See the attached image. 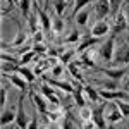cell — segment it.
<instances>
[{
	"label": "cell",
	"instance_id": "d6986e66",
	"mask_svg": "<svg viewBox=\"0 0 129 129\" xmlns=\"http://www.w3.org/2000/svg\"><path fill=\"white\" fill-rule=\"evenodd\" d=\"M16 117H17V114H14L12 110H4V112H2V120H0L2 127H5L7 124L14 122V120H16Z\"/></svg>",
	"mask_w": 129,
	"mask_h": 129
},
{
	"label": "cell",
	"instance_id": "44dd1931",
	"mask_svg": "<svg viewBox=\"0 0 129 129\" xmlns=\"http://www.w3.org/2000/svg\"><path fill=\"white\" fill-rule=\"evenodd\" d=\"M122 117H124V115L120 114L119 107H117V105H114V110L110 112V115H107V122H109V124H114V122H117V120H120Z\"/></svg>",
	"mask_w": 129,
	"mask_h": 129
},
{
	"label": "cell",
	"instance_id": "5bb4252c",
	"mask_svg": "<svg viewBox=\"0 0 129 129\" xmlns=\"http://www.w3.org/2000/svg\"><path fill=\"white\" fill-rule=\"evenodd\" d=\"M36 14H38V17H40V21H41V26H43V31H47L48 33L50 29H52V22H50V16L45 12L43 9H40L38 5H36Z\"/></svg>",
	"mask_w": 129,
	"mask_h": 129
},
{
	"label": "cell",
	"instance_id": "f6af8a7d",
	"mask_svg": "<svg viewBox=\"0 0 129 129\" xmlns=\"http://www.w3.org/2000/svg\"><path fill=\"white\" fill-rule=\"evenodd\" d=\"M16 129H21V127H16Z\"/></svg>",
	"mask_w": 129,
	"mask_h": 129
},
{
	"label": "cell",
	"instance_id": "f35d334b",
	"mask_svg": "<svg viewBox=\"0 0 129 129\" xmlns=\"http://www.w3.org/2000/svg\"><path fill=\"white\" fill-rule=\"evenodd\" d=\"M93 127H95V122H93V120H84L81 129H93Z\"/></svg>",
	"mask_w": 129,
	"mask_h": 129
},
{
	"label": "cell",
	"instance_id": "d6a6232c",
	"mask_svg": "<svg viewBox=\"0 0 129 129\" xmlns=\"http://www.w3.org/2000/svg\"><path fill=\"white\" fill-rule=\"evenodd\" d=\"M2 60H4V62H12V64H17V66H21V64H19V60L16 59L14 55H7L5 52L2 53Z\"/></svg>",
	"mask_w": 129,
	"mask_h": 129
},
{
	"label": "cell",
	"instance_id": "7c38bea8",
	"mask_svg": "<svg viewBox=\"0 0 129 129\" xmlns=\"http://www.w3.org/2000/svg\"><path fill=\"white\" fill-rule=\"evenodd\" d=\"M100 41V38H93V36H83V41L81 43H78V48H76V52L78 53H84L88 48H91L93 45H96Z\"/></svg>",
	"mask_w": 129,
	"mask_h": 129
},
{
	"label": "cell",
	"instance_id": "277c9868",
	"mask_svg": "<svg viewBox=\"0 0 129 129\" xmlns=\"http://www.w3.org/2000/svg\"><path fill=\"white\" fill-rule=\"evenodd\" d=\"M114 45H115V35H110V38L102 47V57L105 62H112L114 60Z\"/></svg>",
	"mask_w": 129,
	"mask_h": 129
},
{
	"label": "cell",
	"instance_id": "4316f807",
	"mask_svg": "<svg viewBox=\"0 0 129 129\" xmlns=\"http://www.w3.org/2000/svg\"><path fill=\"white\" fill-rule=\"evenodd\" d=\"M115 105L119 107L120 114H122L124 117H129V103H127V102H122V100H117V102H115Z\"/></svg>",
	"mask_w": 129,
	"mask_h": 129
},
{
	"label": "cell",
	"instance_id": "7a4b0ae2",
	"mask_svg": "<svg viewBox=\"0 0 129 129\" xmlns=\"http://www.w3.org/2000/svg\"><path fill=\"white\" fill-rule=\"evenodd\" d=\"M110 102H102V103H98V105H93L91 107V110H93V115H91V120L95 122V126L98 129H105L107 126H105V119H103V110H105V107L109 105Z\"/></svg>",
	"mask_w": 129,
	"mask_h": 129
},
{
	"label": "cell",
	"instance_id": "83f0119b",
	"mask_svg": "<svg viewBox=\"0 0 129 129\" xmlns=\"http://www.w3.org/2000/svg\"><path fill=\"white\" fill-rule=\"evenodd\" d=\"M109 2H110V14L117 16L120 10V5H122V0H109Z\"/></svg>",
	"mask_w": 129,
	"mask_h": 129
},
{
	"label": "cell",
	"instance_id": "bcb514c9",
	"mask_svg": "<svg viewBox=\"0 0 129 129\" xmlns=\"http://www.w3.org/2000/svg\"><path fill=\"white\" fill-rule=\"evenodd\" d=\"M40 129H43V127H41V126H40Z\"/></svg>",
	"mask_w": 129,
	"mask_h": 129
},
{
	"label": "cell",
	"instance_id": "b9f144b4",
	"mask_svg": "<svg viewBox=\"0 0 129 129\" xmlns=\"http://www.w3.org/2000/svg\"><path fill=\"white\" fill-rule=\"evenodd\" d=\"M50 7V0H45V9H48Z\"/></svg>",
	"mask_w": 129,
	"mask_h": 129
},
{
	"label": "cell",
	"instance_id": "7dc6e473",
	"mask_svg": "<svg viewBox=\"0 0 129 129\" xmlns=\"http://www.w3.org/2000/svg\"><path fill=\"white\" fill-rule=\"evenodd\" d=\"M109 129H112V127H109Z\"/></svg>",
	"mask_w": 129,
	"mask_h": 129
},
{
	"label": "cell",
	"instance_id": "5b68a950",
	"mask_svg": "<svg viewBox=\"0 0 129 129\" xmlns=\"http://www.w3.org/2000/svg\"><path fill=\"white\" fill-rule=\"evenodd\" d=\"M95 16L98 21H103V17H107L110 14V2L109 0H98L95 5Z\"/></svg>",
	"mask_w": 129,
	"mask_h": 129
},
{
	"label": "cell",
	"instance_id": "8d00e7d4",
	"mask_svg": "<svg viewBox=\"0 0 129 129\" xmlns=\"http://www.w3.org/2000/svg\"><path fill=\"white\" fill-rule=\"evenodd\" d=\"M28 129H40V126H38V115H35V117L31 119L29 127H28Z\"/></svg>",
	"mask_w": 129,
	"mask_h": 129
},
{
	"label": "cell",
	"instance_id": "9a60e30c",
	"mask_svg": "<svg viewBox=\"0 0 129 129\" xmlns=\"http://www.w3.org/2000/svg\"><path fill=\"white\" fill-rule=\"evenodd\" d=\"M81 66H83V62H81V60H72L71 64H67V71H69V72L78 81H79V83H83V76H81V71H79Z\"/></svg>",
	"mask_w": 129,
	"mask_h": 129
},
{
	"label": "cell",
	"instance_id": "30bf717a",
	"mask_svg": "<svg viewBox=\"0 0 129 129\" xmlns=\"http://www.w3.org/2000/svg\"><path fill=\"white\" fill-rule=\"evenodd\" d=\"M41 79L45 81V83H48V84H52V86H57V88L64 89V91H67V93H74V89H76V88H72L69 83L57 81V79H53V78H50V76H41Z\"/></svg>",
	"mask_w": 129,
	"mask_h": 129
},
{
	"label": "cell",
	"instance_id": "603a6c76",
	"mask_svg": "<svg viewBox=\"0 0 129 129\" xmlns=\"http://www.w3.org/2000/svg\"><path fill=\"white\" fill-rule=\"evenodd\" d=\"M53 7H55V14L62 17L64 10H66V0H53Z\"/></svg>",
	"mask_w": 129,
	"mask_h": 129
},
{
	"label": "cell",
	"instance_id": "7402d4cb",
	"mask_svg": "<svg viewBox=\"0 0 129 129\" xmlns=\"http://www.w3.org/2000/svg\"><path fill=\"white\" fill-rule=\"evenodd\" d=\"M84 93L89 96V100H91L93 103H95V102H100V93L93 88V86H84Z\"/></svg>",
	"mask_w": 129,
	"mask_h": 129
},
{
	"label": "cell",
	"instance_id": "7bdbcfd3",
	"mask_svg": "<svg viewBox=\"0 0 129 129\" xmlns=\"http://www.w3.org/2000/svg\"><path fill=\"white\" fill-rule=\"evenodd\" d=\"M36 2H43V5H45V0H36Z\"/></svg>",
	"mask_w": 129,
	"mask_h": 129
},
{
	"label": "cell",
	"instance_id": "d590c367",
	"mask_svg": "<svg viewBox=\"0 0 129 129\" xmlns=\"http://www.w3.org/2000/svg\"><path fill=\"white\" fill-rule=\"evenodd\" d=\"M5 103H7V88H2V102H0V105H2V112L5 110Z\"/></svg>",
	"mask_w": 129,
	"mask_h": 129
},
{
	"label": "cell",
	"instance_id": "ab89813d",
	"mask_svg": "<svg viewBox=\"0 0 129 129\" xmlns=\"http://www.w3.org/2000/svg\"><path fill=\"white\" fill-rule=\"evenodd\" d=\"M47 115H48V119L52 120V122H53V120H57V119H59V114H57V112H48Z\"/></svg>",
	"mask_w": 129,
	"mask_h": 129
},
{
	"label": "cell",
	"instance_id": "52a82bcc",
	"mask_svg": "<svg viewBox=\"0 0 129 129\" xmlns=\"http://www.w3.org/2000/svg\"><path fill=\"white\" fill-rule=\"evenodd\" d=\"M124 29H127V17H126V12L122 9L115 16V26L112 28V35H117V33H120V31H124Z\"/></svg>",
	"mask_w": 129,
	"mask_h": 129
},
{
	"label": "cell",
	"instance_id": "484cf974",
	"mask_svg": "<svg viewBox=\"0 0 129 129\" xmlns=\"http://www.w3.org/2000/svg\"><path fill=\"white\" fill-rule=\"evenodd\" d=\"M52 29L55 31V33H62V29H64V21H62V17H55V19L52 21Z\"/></svg>",
	"mask_w": 129,
	"mask_h": 129
},
{
	"label": "cell",
	"instance_id": "ba28073f",
	"mask_svg": "<svg viewBox=\"0 0 129 129\" xmlns=\"http://www.w3.org/2000/svg\"><path fill=\"white\" fill-rule=\"evenodd\" d=\"M4 78H9V81L16 86V88H19L22 93H26L28 89H31V84L28 81H24V78H19L17 74H7V76H4Z\"/></svg>",
	"mask_w": 129,
	"mask_h": 129
},
{
	"label": "cell",
	"instance_id": "836d02e7",
	"mask_svg": "<svg viewBox=\"0 0 129 129\" xmlns=\"http://www.w3.org/2000/svg\"><path fill=\"white\" fill-rule=\"evenodd\" d=\"M64 72V64H57L52 67V76H60Z\"/></svg>",
	"mask_w": 129,
	"mask_h": 129
},
{
	"label": "cell",
	"instance_id": "1f68e13d",
	"mask_svg": "<svg viewBox=\"0 0 129 129\" xmlns=\"http://www.w3.org/2000/svg\"><path fill=\"white\" fill-rule=\"evenodd\" d=\"M81 110V119L83 120H91V115H93V110H91V107H83Z\"/></svg>",
	"mask_w": 129,
	"mask_h": 129
},
{
	"label": "cell",
	"instance_id": "4fadbf2b",
	"mask_svg": "<svg viewBox=\"0 0 129 129\" xmlns=\"http://www.w3.org/2000/svg\"><path fill=\"white\" fill-rule=\"evenodd\" d=\"M31 100L35 102V107H36V112H40V115H47L48 114V110H47V103H45V100L41 98L40 95H36L35 91H31L29 93Z\"/></svg>",
	"mask_w": 129,
	"mask_h": 129
},
{
	"label": "cell",
	"instance_id": "f1b7e54d",
	"mask_svg": "<svg viewBox=\"0 0 129 129\" xmlns=\"http://www.w3.org/2000/svg\"><path fill=\"white\" fill-rule=\"evenodd\" d=\"M36 57V52L35 50H29V52H26L22 57H21V60H19V64L21 66H24V64H28V62H31V60Z\"/></svg>",
	"mask_w": 129,
	"mask_h": 129
},
{
	"label": "cell",
	"instance_id": "e575fe53",
	"mask_svg": "<svg viewBox=\"0 0 129 129\" xmlns=\"http://www.w3.org/2000/svg\"><path fill=\"white\" fill-rule=\"evenodd\" d=\"M62 129H76V127H74V124H72V119H71V117L64 119V122H62Z\"/></svg>",
	"mask_w": 129,
	"mask_h": 129
},
{
	"label": "cell",
	"instance_id": "8992f818",
	"mask_svg": "<svg viewBox=\"0 0 129 129\" xmlns=\"http://www.w3.org/2000/svg\"><path fill=\"white\" fill-rule=\"evenodd\" d=\"M112 62H115V64H129V45L122 43L117 48V52L114 53V60Z\"/></svg>",
	"mask_w": 129,
	"mask_h": 129
},
{
	"label": "cell",
	"instance_id": "6da1fadb",
	"mask_svg": "<svg viewBox=\"0 0 129 129\" xmlns=\"http://www.w3.org/2000/svg\"><path fill=\"white\" fill-rule=\"evenodd\" d=\"M24 95L26 93H21L19 95V102H17V117H16V124H17V127L21 129H28L29 127V122L31 120L28 119V115H26V112H24Z\"/></svg>",
	"mask_w": 129,
	"mask_h": 129
},
{
	"label": "cell",
	"instance_id": "60d3db41",
	"mask_svg": "<svg viewBox=\"0 0 129 129\" xmlns=\"http://www.w3.org/2000/svg\"><path fill=\"white\" fill-rule=\"evenodd\" d=\"M41 40H43V35H41L40 31H36V33H35V43H40Z\"/></svg>",
	"mask_w": 129,
	"mask_h": 129
},
{
	"label": "cell",
	"instance_id": "e0dca14e",
	"mask_svg": "<svg viewBox=\"0 0 129 129\" xmlns=\"http://www.w3.org/2000/svg\"><path fill=\"white\" fill-rule=\"evenodd\" d=\"M24 40H26V35H24V31H22L21 22L17 21V38H16L14 41H10L9 45H7V43H2V47H4V48H5V47H17V45H21Z\"/></svg>",
	"mask_w": 129,
	"mask_h": 129
},
{
	"label": "cell",
	"instance_id": "9c48e42d",
	"mask_svg": "<svg viewBox=\"0 0 129 129\" xmlns=\"http://www.w3.org/2000/svg\"><path fill=\"white\" fill-rule=\"evenodd\" d=\"M110 26L107 21H98L93 28H91V36L93 38H102V36H105L107 33H109Z\"/></svg>",
	"mask_w": 129,
	"mask_h": 129
},
{
	"label": "cell",
	"instance_id": "f546056e",
	"mask_svg": "<svg viewBox=\"0 0 129 129\" xmlns=\"http://www.w3.org/2000/svg\"><path fill=\"white\" fill-rule=\"evenodd\" d=\"M89 2H91V0H76V2H74V16H78L81 12V9L86 7Z\"/></svg>",
	"mask_w": 129,
	"mask_h": 129
},
{
	"label": "cell",
	"instance_id": "4dcf8cb0",
	"mask_svg": "<svg viewBox=\"0 0 129 129\" xmlns=\"http://www.w3.org/2000/svg\"><path fill=\"white\" fill-rule=\"evenodd\" d=\"M88 16H89L88 10H81L79 14L76 16V21H78V24H79V26H84V24H86V21H88Z\"/></svg>",
	"mask_w": 129,
	"mask_h": 129
},
{
	"label": "cell",
	"instance_id": "ee69618b",
	"mask_svg": "<svg viewBox=\"0 0 129 129\" xmlns=\"http://www.w3.org/2000/svg\"><path fill=\"white\" fill-rule=\"evenodd\" d=\"M127 126H129V120H127Z\"/></svg>",
	"mask_w": 129,
	"mask_h": 129
},
{
	"label": "cell",
	"instance_id": "cb8c5ba5",
	"mask_svg": "<svg viewBox=\"0 0 129 129\" xmlns=\"http://www.w3.org/2000/svg\"><path fill=\"white\" fill-rule=\"evenodd\" d=\"M19 7L22 10V16L28 19L29 17V7H31V0H19Z\"/></svg>",
	"mask_w": 129,
	"mask_h": 129
},
{
	"label": "cell",
	"instance_id": "ffe728a7",
	"mask_svg": "<svg viewBox=\"0 0 129 129\" xmlns=\"http://www.w3.org/2000/svg\"><path fill=\"white\" fill-rule=\"evenodd\" d=\"M17 72H19L21 76H22V78H24V79L28 81V83H33V81L36 79V74H35V72H31L29 69H28V67H24V66H19V69H17Z\"/></svg>",
	"mask_w": 129,
	"mask_h": 129
},
{
	"label": "cell",
	"instance_id": "74e56055",
	"mask_svg": "<svg viewBox=\"0 0 129 129\" xmlns=\"http://www.w3.org/2000/svg\"><path fill=\"white\" fill-rule=\"evenodd\" d=\"M33 50H35L36 53H41V52L47 50V47H43V45H40V43H35V45H33Z\"/></svg>",
	"mask_w": 129,
	"mask_h": 129
},
{
	"label": "cell",
	"instance_id": "8fae6325",
	"mask_svg": "<svg viewBox=\"0 0 129 129\" xmlns=\"http://www.w3.org/2000/svg\"><path fill=\"white\" fill-rule=\"evenodd\" d=\"M95 71H98V72H103L107 78H110L112 81H119L124 78V74H126V69H100V67H95Z\"/></svg>",
	"mask_w": 129,
	"mask_h": 129
},
{
	"label": "cell",
	"instance_id": "3957f363",
	"mask_svg": "<svg viewBox=\"0 0 129 129\" xmlns=\"http://www.w3.org/2000/svg\"><path fill=\"white\" fill-rule=\"evenodd\" d=\"M100 98H103L105 102H112V100H126L129 98V93L126 91H119V89H98Z\"/></svg>",
	"mask_w": 129,
	"mask_h": 129
},
{
	"label": "cell",
	"instance_id": "d4e9b609",
	"mask_svg": "<svg viewBox=\"0 0 129 129\" xmlns=\"http://www.w3.org/2000/svg\"><path fill=\"white\" fill-rule=\"evenodd\" d=\"M78 41H79V31H78V29L71 31L69 36H67V38H64V43H66V45H71V43H78Z\"/></svg>",
	"mask_w": 129,
	"mask_h": 129
},
{
	"label": "cell",
	"instance_id": "ac0fdd59",
	"mask_svg": "<svg viewBox=\"0 0 129 129\" xmlns=\"http://www.w3.org/2000/svg\"><path fill=\"white\" fill-rule=\"evenodd\" d=\"M83 91H84V86H81V84H76V89H74V98H76V105L83 109V107H86V102H84V96H83Z\"/></svg>",
	"mask_w": 129,
	"mask_h": 129
},
{
	"label": "cell",
	"instance_id": "2e32d148",
	"mask_svg": "<svg viewBox=\"0 0 129 129\" xmlns=\"http://www.w3.org/2000/svg\"><path fill=\"white\" fill-rule=\"evenodd\" d=\"M40 88H41V93H43V95L47 96V100H48L50 103H55V105L59 103V96L55 95V91H53V89L50 88L48 84H41Z\"/></svg>",
	"mask_w": 129,
	"mask_h": 129
}]
</instances>
